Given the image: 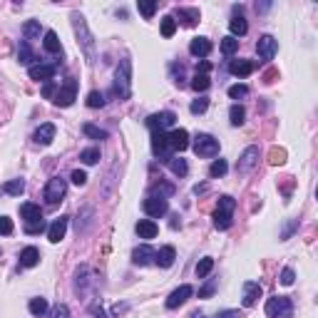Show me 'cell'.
Instances as JSON below:
<instances>
[{"label": "cell", "mask_w": 318, "mask_h": 318, "mask_svg": "<svg viewBox=\"0 0 318 318\" xmlns=\"http://www.w3.org/2000/svg\"><path fill=\"white\" fill-rule=\"evenodd\" d=\"M72 28H75V35H77V42H80V47H82V52H85V57H87V62L95 65V62H97L95 38H92V33H90L87 20H85L82 13H72Z\"/></svg>", "instance_id": "obj_1"}, {"label": "cell", "mask_w": 318, "mask_h": 318, "mask_svg": "<svg viewBox=\"0 0 318 318\" xmlns=\"http://www.w3.org/2000/svg\"><path fill=\"white\" fill-rule=\"evenodd\" d=\"M115 95L119 100H127L132 95V62L124 57L117 67V75H115Z\"/></svg>", "instance_id": "obj_2"}, {"label": "cell", "mask_w": 318, "mask_h": 318, "mask_svg": "<svg viewBox=\"0 0 318 318\" xmlns=\"http://www.w3.org/2000/svg\"><path fill=\"white\" fill-rule=\"evenodd\" d=\"M266 313L271 318H291L293 316V303L286 296H274L266 301Z\"/></svg>", "instance_id": "obj_3"}, {"label": "cell", "mask_w": 318, "mask_h": 318, "mask_svg": "<svg viewBox=\"0 0 318 318\" xmlns=\"http://www.w3.org/2000/svg\"><path fill=\"white\" fill-rule=\"evenodd\" d=\"M75 97H77V80H65V85L55 92V97H52V102L57 105V107H70L72 102H75Z\"/></svg>", "instance_id": "obj_4"}, {"label": "cell", "mask_w": 318, "mask_h": 318, "mask_svg": "<svg viewBox=\"0 0 318 318\" xmlns=\"http://www.w3.org/2000/svg\"><path fill=\"white\" fill-rule=\"evenodd\" d=\"M142 209H144V214H147V216H154V219H159V216H164V214L169 211V201H167V197L149 194V197L144 199Z\"/></svg>", "instance_id": "obj_5"}, {"label": "cell", "mask_w": 318, "mask_h": 318, "mask_svg": "<svg viewBox=\"0 0 318 318\" xmlns=\"http://www.w3.org/2000/svg\"><path fill=\"white\" fill-rule=\"evenodd\" d=\"M194 152H197V157H216L219 154V139H214L211 134H199L194 139Z\"/></svg>", "instance_id": "obj_6"}, {"label": "cell", "mask_w": 318, "mask_h": 318, "mask_svg": "<svg viewBox=\"0 0 318 318\" xmlns=\"http://www.w3.org/2000/svg\"><path fill=\"white\" fill-rule=\"evenodd\" d=\"M65 194H67V184H65V179L55 177V179L47 182V187H45V199H47V204H57V201H62Z\"/></svg>", "instance_id": "obj_7"}, {"label": "cell", "mask_w": 318, "mask_h": 318, "mask_svg": "<svg viewBox=\"0 0 318 318\" xmlns=\"http://www.w3.org/2000/svg\"><path fill=\"white\" fill-rule=\"evenodd\" d=\"M256 52H259V57L264 60V62H269V60H274L278 52V40L274 35H264V38L256 42Z\"/></svg>", "instance_id": "obj_8"}, {"label": "cell", "mask_w": 318, "mask_h": 318, "mask_svg": "<svg viewBox=\"0 0 318 318\" xmlns=\"http://www.w3.org/2000/svg\"><path fill=\"white\" fill-rule=\"evenodd\" d=\"M167 142H169V149L172 152H184L187 147H189V132L187 129H172L169 134H167Z\"/></svg>", "instance_id": "obj_9"}, {"label": "cell", "mask_w": 318, "mask_h": 318, "mask_svg": "<svg viewBox=\"0 0 318 318\" xmlns=\"http://www.w3.org/2000/svg\"><path fill=\"white\" fill-rule=\"evenodd\" d=\"M192 293H194V288H192L189 283L179 286L177 291H172V293H169V298H167V308H179L182 303H187V301L192 298Z\"/></svg>", "instance_id": "obj_10"}, {"label": "cell", "mask_w": 318, "mask_h": 318, "mask_svg": "<svg viewBox=\"0 0 318 318\" xmlns=\"http://www.w3.org/2000/svg\"><path fill=\"white\" fill-rule=\"evenodd\" d=\"M152 149L162 162H169L172 159V149H169V142H167V134L164 132H152Z\"/></svg>", "instance_id": "obj_11"}, {"label": "cell", "mask_w": 318, "mask_h": 318, "mask_svg": "<svg viewBox=\"0 0 318 318\" xmlns=\"http://www.w3.org/2000/svg\"><path fill=\"white\" fill-rule=\"evenodd\" d=\"M174 119H177L174 112H159V115L147 117V127H149L152 132H164V127H172Z\"/></svg>", "instance_id": "obj_12"}, {"label": "cell", "mask_w": 318, "mask_h": 318, "mask_svg": "<svg viewBox=\"0 0 318 318\" xmlns=\"http://www.w3.org/2000/svg\"><path fill=\"white\" fill-rule=\"evenodd\" d=\"M259 162V147H246L244 149V154H241V159H238L236 169L241 172V174H246V172H251L254 169V164Z\"/></svg>", "instance_id": "obj_13"}, {"label": "cell", "mask_w": 318, "mask_h": 318, "mask_svg": "<svg viewBox=\"0 0 318 318\" xmlns=\"http://www.w3.org/2000/svg\"><path fill=\"white\" fill-rule=\"evenodd\" d=\"M55 70H57V65H30L28 75H30V80H38V82H50L55 77Z\"/></svg>", "instance_id": "obj_14"}, {"label": "cell", "mask_w": 318, "mask_h": 318, "mask_svg": "<svg viewBox=\"0 0 318 318\" xmlns=\"http://www.w3.org/2000/svg\"><path fill=\"white\" fill-rule=\"evenodd\" d=\"M65 231H67V216H60V219H55V221L47 226V238H50L52 244H57V241L65 238Z\"/></svg>", "instance_id": "obj_15"}, {"label": "cell", "mask_w": 318, "mask_h": 318, "mask_svg": "<svg viewBox=\"0 0 318 318\" xmlns=\"http://www.w3.org/2000/svg\"><path fill=\"white\" fill-rule=\"evenodd\" d=\"M154 254H157V251H154L152 246H147V244H144V246L134 249V254H132V261H134L137 266H147V264H152V261H154Z\"/></svg>", "instance_id": "obj_16"}, {"label": "cell", "mask_w": 318, "mask_h": 318, "mask_svg": "<svg viewBox=\"0 0 318 318\" xmlns=\"http://www.w3.org/2000/svg\"><path fill=\"white\" fill-rule=\"evenodd\" d=\"M259 298H261V286H259L256 281H246V283H244V306L249 308V306H254Z\"/></svg>", "instance_id": "obj_17"}, {"label": "cell", "mask_w": 318, "mask_h": 318, "mask_svg": "<svg viewBox=\"0 0 318 318\" xmlns=\"http://www.w3.org/2000/svg\"><path fill=\"white\" fill-rule=\"evenodd\" d=\"M254 62L251 60H231L229 62V72L231 75H236V77H249L251 72H254Z\"/></svg>", "instance_id": "obj_18"}, {"label": "cell", "mask_w": 318, "mask_h": 318, "mask_svg": "<svg viewBox=\"0 0 318 318\" xmlns=\"http://www.w3.org/2000/svg\"><path fill=\"white\" fill-rule=\"evenodd\" d=\"M174 259H177V251H174L172 246H162L157 254H154V261H157L162 269H169V266L174 264Z\"/></svg>", "instance_id": "obj_19"}, {"label": "cell", "mask_w": 318, "mask_h": 318, "mask_svg": "<svg viewBox=\"0 0 318 318\" xmlns=\"http://www.w3.org/2000/svg\"><path fill=\"white\" fill-rule=\"evenodd\" d=\"M157 231H159V226L152 219H139L137 221V234H139V238H154Z\"/></svg>", "instance_id": "obj_20"}, {"label": "cell", "mask_w": 318, "mask_h": 318, "mask_svg": "<svg viewBox=\"0 0 318 318\" xmlns=\"http://www.w3.org/2000/svg\"><path fill=\"white\" fill-rule=\"evenodd\" d=\"M40 264V251L35 246H28V249H23V254H20V266H25V269H33V266H38Z\"/></svg>", "instance_id": "obj_21"}, {"label": "cell", "mask_w": 318, "mask_h": 318, "mask_svg": "<svg viewBox=\"0 0 318 318\" xmlns=\"http://www.w3.org/2000/svg\"><path fill=\"white\" fill-rule=\"evenodd\" d=\"M189 52H192L194 57H206V55L211 52V42L206 38H194L192 45H189Z\"/></svg>", "instance_id": "obj_22"}, {"label": "cell", "mask_w": 318, "mask_h": 318, "mask_svg": "<svg viewBox=\"0 0 318 318\" xmlns=\"http://www.w3.org/2000/svg\"><path fill=\"white\" fill-rule=\"evenodd\" d=\"M177 15H179V20H182L187 28L197 25V20H199V10H197V8H177Z\"/></svg>", "instance_id": "obj_23"}, {"label": "cell", "mask_w": 318, "mask_h": 318, "mask_svg": "<svg viewBox=\"0 0 318 318\" xmlns=\"http://www.w3.org/2000/svg\"><path fill=\"white\" fill-rule=\"evenodd\" d=\"M55 139V124H40V129L35 132V142H40V144H50Z\"/></svg>", "instance_id": "obj_24"}, {"label": "cell", "mask_w": 318, "mask_h": 318, "mask_svg": "<svg viewBox=\"0 0 318 318\" xmlns=\"http://www.w3.org/2000/svg\"><path fill=\"white\" fill-rule=\"evenodd\" d=\"M20 216L30 224V221H40L42 219V211H40L38 204H23L20 206Z\"/></svg>", "instance_id": "obj_25"}, {"label": "cell", "mask_w": 318, "mask_h": 318, "mask_svg": "<svg viewBox=\"0 0 318 318\" xmlns=\"http://www.w3.org/2000/svg\"><path fill=\"white\" fill-rule=\"evenodd\" d=\"M42 45H45V50H47V52H62L60 40H57V33H55V30H47V33H45Z\"/></svg>", "instance_id": "obj_26"}, {"label": "cell", "mask_w": 318, "mask_h": 318, "mask_svg": "<svg viewBox=\"0 0 318 318\" xmlns=\"http://www.w3.org/2000/svg\"><path fill=\"white\" fill-rule=\"evenodd\" d=\"M23 189H25V182H23V179H10V182L3 184V192H5V194H13V197H20Z\"/></svg>", "instance_id": "obj_27"}, {"label": "cell", "mask_w": 318, "mask_h": 318, "mask_svg": "<svg viewBox=\"0 0 318 318\" xmlns=\"http://www.w3.org/2000/svg\"><path fill=\"white\" fill-rule=\"evenodd\" d=\"M229 28H231V38H241V35H246V30H249V25H246V20L241 18V15H236L231 23H229Z\"/></svg>", "instance_id": "obj_28"}, {"label": "cell", "mask_w": 318, "mask_h": 318, "mask_svg": "<svg viewBox=\"0 0 318 318\" xmlns=\"http://www.w3.org/2000/svg\"><path fill=\"white\" fill-rule=\"evenodd\" d=\"M167 164H169V169H172V174H177V177H184V174L189 172V167H187V162H184V159H182V157H172V159H169V162H167Z\"/></svg>", "instance_id": "obj_29"}, {"label": "cell", "mask_w": 318, "mask_h": 318, "mask_svg": "<svg viewBox=\"0 0 318 318\" xmlns=\"http://www.w3.org/2000/svg\"><path fill=\"white\" fill-rule=\"evenodd\" d=\"M214 226H216V229H221V231H224V229H229V226H231V214H229V211H219V209H216V211H214Z\"/></svg>", "instance_id": "obj_30"}, {"label": "cell", "mask_w": 318, "mask_h": 318, "mask_svg": "<svg viewBox=\"0 0 318 318\" xmlns=\"http://www.w3.org/2000/svg\"><path fill=\"white\" fill-rule=\"evenodd\" d=\"M211 269H214V259L211 256H204L197 264V278H206L211 274Z\"/></svg>", "instance_id": "obj_31"}, {"label": "cell", "mask_w": 318, "mask_h": 318, "mask_svg": "<svg viewBox=\"0 0 318 318\" xmlns=\"http://www.w3.org/2000/svg\"><path fill=\"white\" fill-rule=\"evenodd\" d=\"M18 57H20V62H23V65H30V62L35 60V55H33V50H30V42H28V40H23V42H20Z\"/></svg>", "instance_id": "obj_32"}, {"label": "cell", "mask_w": 318, "mask_h": 318, "mask_svg": "<svg viewBox=\"0 0 318 318\" xmlns=\"http://www.w3.org/2000/svg\"><path fill=\"white\" fill-rule=\"evenodd\" d=\"M40 23L38 20H28L25 25H23V33H25V40H38L40 38Z\"/></svg>", "instance_id": "obj_33"}, {"label": "cell", "mask_w": 318, "mask_h": 318, "mask_svg": "<svg viewBox=\"0 0 318 318\" xmlns=\"http://www.w3.org/2000/svg\"><path fill=\"white\" fill-rule=\"evenodd\" d=\"M80 159H82L85 164H97V162H100V147H87V149H82V152H80Z\"/></svg>", "instance_id": "obj_34"}, {"label": "cell", "mask_w": 318, "mask_h": 318, "mask_svg": "<svg viewBox=\"0 0 318 318\" xmlns=\"http://www.w3.org/2000/svg\"><path fill=\"white\" fill-rule=\"evenodd\" d=\"M229 117H231V124H234V127H241V124H244V119H246V110H244L241 105H231Z\"/></svg>", "instance_id": "obj_35"}, {"label": "cell", "mask_w": 318, "mask_h": 318, "mask_svg": "<svg viewBox=\"0 0 318 318\" xmlns=\"http://www.w3.org/2000/svg\"><path fill=\"white\" fill-rule=\"evenodd\" d=\"M174 33H177V20H174L172 15H164V18H162V35H164V38H172Z\"/></svg>", "instance_id": "obj_36"}, {"label": "cell", "mask_w": 318, "mask_h": 318, "mask_svg": "<svg viewBox=\"0 0 318 318\" xmlns=\"http://www.w3.org/2000/svg\"><path fill=\"white\" fill-rule=\"evenodd\" d=\"M226 172H229V164L224 159H214L211 167H209V177H224Z\"/></svg>", "instance_id": "obj_37"}, {"label": "cell", "mask_w": 318, "mask_h": 318, "mask_svg": "<svg viewBox=\"0 0 318 318\" xmlns=\"http://www.w3.org/2000/svg\"><path fill=\"white\" fill-rule=\"evenodd\" d=\"M28 308H30L33 316H45V311H47V301H45V298H33Z\"/></svg>", "instance_id": "obj_38"}, {"label": "cell", "mask_w": 318, "mask_h": 318, "mask_svg": "<svg viewBox=\"0 0 318 318\" xmlns=\"http://www.w3.org/2000/svg\"><path fill=\"white\" fill-rule=\"evenodd\" d=\"M236 50H238V40L236 38L226 35V38L221 40V52H224V55H234Z\"/></svg>", "instance_id": "obj_39"}, {"label": "cell", "mask_w": 318, "mask_h": 318, "mask_svg": "<svg viewBox=\"0 0 318 318\" xmlns=\"http://www.w3.org/2000/svg\"><path fill=\"white\" fill-rule=\"evenodd\" d=\"M82 132H85L87 137H92V139H105V137H107L105 129H100V127H95V124H90V122L82 127Z\"/></svg>", "instance_id": "obj_40"}, {"label": "cell", "mask_w": 318, "mask_h": 318, "mask_svg": "<svg viewBox=\"0 0 318 318\" xmlns=\"http://www.w3.org/2000/svg\"><path fill=\"white\" fill-rule=\"evenodd\" d=\"M246 95H249V85H244V82L229 87V97H231V100H241V97H246Z\"/></svg>", "instance_id": "obj_41"}, {"label": "cell", "mask_w": 318, "mask_h": 318, "mask_svg": "<svg viewBox=\"0 0 318 318\" xmlns=\"http://www.w3.org/2000/svg\"><path fill=\"white\" fill-rule=\"evenodd\" d=\"M209 85H211L209 75H194V80H192V87H194L197 92H206V90H209Z\"/></svg>", "instance_id": "obj_42"}, {"label": "cell", "mask_w": 318, "mask_h": 318, "mask_svg": "<svg viewBox=\"0 0 318 318\" xmlns=\"http://www.w3.org/2000/svg\"><path fill=\"white\" fill-rule=\"evenodd\" d=\"M139 13H142L144 18H152V15L157 13V3H154V0H139Z\"/></svg>", "instance_id": "obj_43"}, {"label": "cell", "mask_w": 318, "mask_h": 318, "mask_svg": "<svg viewBox=\"0 0 318 318\" xmlns=\"http://www.w3.org/2000/svg\"><path fill=\"white\" fill-rule=\"evenodd\" d=\"M87 107H105V95L102 92H90L87 95Z\"/></svg>", "instance_id": "obj_44"}, {"label": "cell", "mask_w": 318, "mask_h": 318, "mask_svg": "<svg viewBox=\"0 0 318 318\" xmlns=\"http://www.w3.org/2000/svg\"><path fill=\"white\" fill-rule=\"evenodd\" d=\"M234 209H236V199H231V197L219 199V211H229V214H234Z\"/></svg>", "instance_id": "obj_45"}, {"label": "cell", "mask_w": 318, "mask_h": 318, "mask_svg": "<svg viewBox=\"0 0 318 318\" xmlns=\"http://www.w3.org/2000/svg\"><path fill=\"white\" fill-rule=\"evenodd\" d=\"M206 107H209V100H206V97H199V100L192 102L189 110H192V115H201V112H206Z\"/></svg>", "instance_id": "obj_46"}, {"label": "cell", "mask_w": 318, "mask_h": 318, "mask_svg": "<svg viewBox=\"0 0 318 318\" xmlns=\"http://www.w3.org/2000/svg\"><path fill=\"white\" fill-rule=\"evenodd\" d=\"M45 229V221L40 219V221H30V224H25V234H40Z\"/></svg>", "instance_id": "obj_47"}, {"label": "cell", "mask_w": 318, "mask_h": 318, "mask_svg": "<svg viewBox=\"0 0 318 318\" xmlns=\"http://www.w3.org/2000/svg\"><path fill=\"white\" fill-rule=\"evenodd\" d=\"M0 234H3V236L13 234V219H8V216H0Z\"/></svg>", "instance_id": "obj_48"}, {"label": "cell", "mask_w": 318, "mask_h": 318, "mask_svg": "<svg viewBox=\"0 0 318 318\" xmlns=\"http://www.w3.org/2000/svg\"><path fill=\"white\" fill-rule=\"evenodd\" d=\"M293 278H296V274H293L291 269H283V271H281V283H283V286H291Z\"/></svg>", "instance_id": "obj_49"}, {"label": "cell", "mask_w": 318, "mask_h": 318, "mask_svg": "<svg viewBox=\"0 0 318 318\" xmlns=\"http://www.w3.org/2000/svg\"><path fill=\"white\" fill-rule=\"evenodd\" d=\"M70 179H72V184H77V187H82V184L87 182V174H85V172H80V169H75Z\"/></svg>", "instance_id": "obj_50"}, {"label": "cell", "mask_w": 318, "mask_h": 318, "mask_svg": "<svg viewBox=\"0 0 318 318\" xmlns=\"http://www.w3.org/2000/svg\"><path fill=\"white\" fill-rule=\"evenodd\" d=\"M55 92H57V90H55V82H52V80L42 85V95H45V97H55Z\"/></svg>", "instance_id": "obj_51"}, {"label": "cell", "mask_w": 318, "mask_h": 318, "mask_svg": "<svg viewBox=\"0 0 318 318\" xmlns=\"http://www.w3.org/2000/svg\"><path fill=\"white\" fill-rule=\"evenodd\" d=\"M214 288H216V281H209V283L199 291V296H201V298H206V296H211V293H214Z\"/></svg>", "instance_id": "obj_52"}, {"label": "cell", "mask_w": 318, "mask_h": 318, "mask_svg": "<svg viewBox=\"0 0 318 318\" xmlns=\"http://www.w3.org/2000/svg\"><path fill=\"white\" fill-rule=\"evenodd\" d=\"M286 154H283V149H271V164H283L286 162Z\"/></svg>", "instance_id": "obj_53"}, {"label": "cell", "mask_w": 318, "mask_h": 318, "mask_svg": "<svg viewBox=\"0 0 318 318\" xmlns=\"http://www.w3.org/2000/svg\"><path fill=\"white\" fill-rule=\"evenodd\" d=\"M52 318H70V308H67V306H57L55 313H52Z\"/></svg>", "instance_id": "obj_54"}, {"label": "cell", "mask_w": 318, "mask_h": 318, "mask_svg": "<svg viewBox=\"0 0 318 318\" xmlns=\"http://www.w3.org/2000/svg\"><path fill=\"white\" fill-rule=\"evenodd\" d=\"M209 70H211V62H206V60H201L197 65V75H206Z\"/></svg>", "instance_id": "obj_55"}, {"label": "cell", "mask_w": 318, "mask_h": 318, "mask_svg": "<svg viewBox=\"0 0 318 318\" xmlns=\"http://www.w3.org/2000/svg\"><path fill=\"white\" fill-rule=\"evenodd\" d=\"M219 318H241V313H238V311H224Z\"/></svg>", "instance_id": "obj_56"}, {"label": "cell", "mask_w": 318, "mask_h": 318, "mask_svg": "<svg viewBox=\"0 0 318 318\" xmlns=\"http://www.w3.org/2000/svg\"><path fill=\"white\" fill-rule=\"evenodd\" d=\"M92 313H95L97 318H107V316H105V311H102V308H92Z\"/></svg>", "instance_id": "obj_57"}, {"label": "cell", "mask_w": 318, "mask_h": 318, "mask_svg": "<svg viewBox=\"0 0 318 318\" xmlns=\"http://www.w3.org/2000/svg\"><path fill=\"white\" fill-rule=\"evenodd\" d=\"M192 318H204V316H199V313H194V316H192Z\"/></svg>", "instance_id": "obj_58"}]
</instances>
